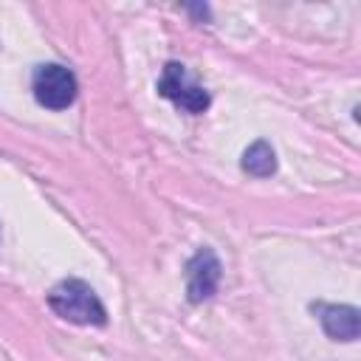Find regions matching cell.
<instances>
[{"label":"cell","instance_id":"obj_1","mask_svg":"<svg viewBox=\"0 0 361 361\" xmlns=\"http://www.w3.org/2000/svg\"><path fill=\"white\" fill-rule=\"evenodd\" d=\"M48 307L73 324H104L107 313L93 288L82 279H62L51 293H48Z\"/></svg>","mask_w":361,"mask_h":361},{"label":"cell","instance_id":"obj_2","mask_svg":"<svg viewBox=\"0 0 361 361\" xmlns=\"http://www.w3.org/2000/svg\"><path fill=\"white\" fill-rule=\"evenodd\" d=\"M31 90H34V99L42 107H48V110H65V107L73 104L79 85H76V76L65 65L48 62V65H39L34 71Z\"/></svg>","mask_w":361,"mask_h":361},{"label":"cell","instance_id":"obj_3","mask_svg":"<svg viewBox=\"0 0 361 361\" xmlns=\"http://www.w3.org/2000/svg\"><path fill=\"white\" fill-rule=\"evenodd\" d=\"M158 93L166 96L169 102H175L178 107H183L186 113H203L212 104V96L186 76L180 62H166L164 65L161 79H158Z\"/></svg>","mask_w":361,"mask_h":361},{"label":"cell","instance_id":"obj_4","mask_svg":"<svg viewBox=\"0 0 361 361\" xmlns=\"http://www.w3.org/2000/svg\"><path fill=\"white\" fill-rule=\"evenodd\" d=\"M223 265L212 248H200L189 262H186V296L189 302H206L217 293Z\"/></svg>","mask_w":361,"mask_h":361},{"label":"cell","instance_id":"obj_5","mask_svg":"<svg viewBox=\"0 0 361 361\" xmlns=\"http://www.w3.org/2000/svg\"><path fill=\"white\" fill-rule=\"evenodd\" d=\"M313 310L319 313V322L324 327V333L336 341H355L361 333V316L358 307L353 305H313Z\"/></svg>","mask_w":361,"mask_h":361},{"label":"cell","instance_id":"obj_6","mask_svg":"<svg viewBox=\"0 0 361 361\" xmlns=\"http://www.w3.org/2000/svg\"><path fill=\"white\" fill-rule=\"evenodd\" d=\"M243 169L254 178H268L276 172V152L268 141H254L245 152H243Z\"/></svg>","mask_w":361,"mask_h":361}]
</instances>
